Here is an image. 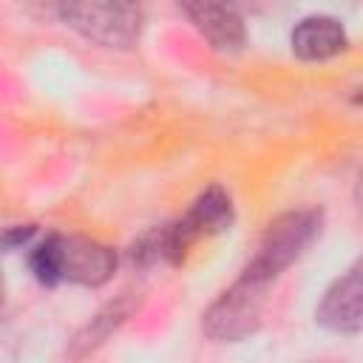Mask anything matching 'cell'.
Returning <instances> with one entry per match:
<instances>
[{
	"instance_id": "cell-1",
	"label": "cell",
	"mask_w": 363,
	"mask_h": 363,
	"mask_svg": "<svg viewBox=\"0 0 363 363\" xmlns=\"http://www.w3.org/2000/svg\"><path fill=\"white\" fill-rule=\"evenodd\" d=\"M233 218H235V210H233L230 193L224 187L213 184L176 221H167V224L145 233L130 247V261L139 267H153V264L176 267L187 258V252L201 238H213V235L230 230Z\"/></svg>"
},
{
	"instance_id": "cell-2",
	"label": "cell",
	"mask_w": 363,
	"mask_h": 363,
	"mask_svg": "<svg viewBox=\"0 0 363 363\" xmlns=\"http://www.w3.org/2000/svg\"><path fill=\"white\" fill-rule=\"evenodd\" d=\"M28 267L34 278L45 286H102L116 272V252L88 235L51 233L31 247Z\"/></svg>"
},
{
	"instance_id": "cell-3",
	"label": "cell",
	"mask_w": 363,
	"mask_h": 363,
	"mask_svg": "<svg viewBox=\"0 0 363 363\" xmlns=\"http://www.w3.org/2000/svg\"><path fill=\"white\" fill-rule=\"evenodd\" d=\"M320 227H323V210L318 207H301L275 216L267 224L255 247V255L247 261L241 272L264 286H272L315 244Z\"/></svg>"
},
{
	"instance_id": "cell-4",
	"label": "cell",
	"mask_w": 363,
	"mask_h": 363,
	"mask_svg": "<svg viewBox=\"0 0 363 363\" xmlns=\"http://www.w3.org/2000/svg\"><path fill=\"white\" fill-rule=\"evenodd\" d=\"M62 23L102 48H133L145 28L142 0H57Z\"/></svg>"
},
{
	"instance_id": "cell-5",
	"label": "cell",
	"mask_w": 363,
	"mask_h": 363,
	"mask_svg": "<svg viewBox=\"0 0 363 363\" xmlns=\"http://www.w3.org/2000/svg\"><path fill=\"white\" fill-rule=\"evenodd\" d=\"M267 292H269V286H264L241 272L204 312V318H201L204 335L218 343H238V340L250 337L261 326Z\"/></svg>"
},
{
	"instance_id": "cell-6",
	"label": "cell",
	"mask_w": 363,
	"mask_h": 363,
	"mask_svg": "<svg viewBox=\"0 0 363 363\" xmlns=\"http://www.w3.org/2000/svg\"><path fill=\"white\" fill-rule=\"evenodd\" d=\"M179 9L216 51L244 48L247 26L235 0H179Z\"/></svg>"
},
{
	"instance_id": "cell-7",
	"label": "cell",
	"mask_w": 363,
	"mask_h": 363,
	"mask_svg": "<svg viewBox=\"0 0 363 363\" xmlns=\"http://www.w3.org/2000/svg\"><path fill=\"white\" fill-rule=\"evenodd\" d=\"M315 320L335 335H357L363 326V278L354 261L340 278H335L315 306Z\"/></svg>"
},
{
	"instance_id": "cell-8",
	"label": "cell",
	"mask_w": 363,
	"mask_h": 363,
	"mask_svg": "<svg viewBox=\"0 0 363 363\" xmlns=\"http://www.w3.org/2000/svg\"><path fill=\"white\" fill-rule=\"evenodd\" d=\"M292 54L303 62H323L349 48V34L337 17L329 14H309L295 23L289 34Z\"/></svg>"
},
{
	"instance_id": "cell-9",
	"label": "cell",
	"mask_w": 363,
	"mask_h": 363,
	"mask_svg": "<svg viewBox=\"0 0 363 363\" xmlns=\"http://www.w3.org/2000/svg\"><path fill=\"white\" fill-rule=\"evenodd\" d=\"M125 318H128V309H122L119 303H111L102 315H96V318H94V326H88V340H77V343H85V349H91V346H96V343H102V340L108 337V332H111V329H116Z\"/></svg>"
},
{
	"instance_id": "cell-10",
	"label": "cell",
	"mask_w": 363,
	"mask_h": 363,
	"mask_svg": "<svg viewBox=\"0 0 363 363\" xmlns=\"http://www.w3.org/2000/svg\"><path fill=\"white\" fill-rule=\"evenodd\" d=\"M37 230L31 227V224H26V227H11L9 233H3V238H0V247H9V250H17V247H23V244H28V238L34 235Z\"/></svg>"
},
{
	"instance_id": "cell-11",
	"label": "cell",
	"mask_w": 363,
	"mask_h": 363,
	"mask_svg": "<svg viewBox=\"0 0 363 363\" xmlns=\"http://www.w3.org/2000/svg\"><path fill=\"white\" fill-rule=\"evenodd\" d=\"M0 303H3V272H0Z\"/></svg>"
}]
</instances>
